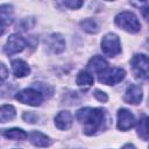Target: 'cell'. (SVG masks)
Segmentation results:
<instances>
[{"label":"cell","instance_id":"6da1fadb","mask_svg":"<svg viewBox=\"0 0 149 149\" xmlns=\"http://www.w3.org/2000/svg\"><path fill=\"white\" fill-rule=\"evenodd\" d=\"M77 120L83 125V130L86 135H93L104 128L106 121V112L102 108L84 107L76 114Z\"/></svg>","mask_w":149,"mask_h":149},{"label":"cell","instance_id":"7a4b0ae2","mask_svg":"<svg viewBox=\"0 0 149 149\" xmlns=\"http://www.w3.org/2000/svg\"><path fill=\"white\" fill-rule=\"evenodd\" d=\"M115 24L120 27L121 29L135 34L140 31L141 29V23L137 20L136 15L132 12H121L115 16Z\"/></svg>","mask_w":149,"mask_h":149},{"label":"cell","instance_id":"3957f363","mask_svg":"<svg viewBox=\"0 0 149 149\" xmlns=\"http://www.w3.org/2000/svg\"><path fill=\"white\" fill-rule=\"evenodd\" d=\"M132 70L135 77L140 79H149V57L143 54H136L132 58Z\"/></svg>","mask_w":149,"mask_h":149},{"label":"cell","instance_id":"277c9868","mask_svg":"<svg viewBox=\"0 0 149 149\" xmlns=\"http://www.w3.org/2000/svg\"><path fill=\"white\" fill-rule=\"evenodd\" d=\"M101 50L108 57H114L121 52V43L118 35L113 33L106 34L101 40Z\"/></svg>","mask_w":149,"mask_h":149},{"label":"cell","instance_id":"5b68a950","mask_svg":"<svg viewBox=\"0 0 149 149\" xmlns=\"http://www.w3.org/2000/svg\"><path fill=\"white\" fill-rule=\"evenodd\" d=\"M16 100L22 104L30 105V106H40L43 101V94L41 91L35 88H24L16 93Z\"/></svg>","mask_w":149,"mask_h":149},{"label":"cell","instance_id":"8992f818","mask_svg":"<svg viewBox=\"0 0 149 149\" xmlns=\"http://www.w3.org/2000/svg\"><path fill=\"white\" fill-rule=\"evenodd\" d=\"M126 76V72L121 68H112L107 69L102 73L98 76V80L105 85H115L120 83Z\"/></svg>","mask_w":149,"mask_h":149},{"label":"cell","instance_id":"52a82bcc","mask_svg":"<svg viewBox=\"0 0 149 149\" xmlns=\"http://www.w3.org/2000/svg\"><path fill=\"white\" fill-rule=\"evenodd\" d=\"M136 123L135 116L134 114L126 109V108H121L118 112V128L120 130H128L132 127H134Z\"/></svg>","mask_w":149,"mask_h":149},{"label":"cell","instance_id":"ba28073f","mask_svg":"<svg viewBox=\"0 0 149 149\" xmlns=\"http://www.w3.org/2000/svg\"><path fill=\"white\" fill-rule=\"evenodd\" d=\"M26 45H27V43H26L23 37H21L17 34H13L7 40V43H6V47H5V51L8 55H13V54L22 51L26 48Z\"/></svg>","mask_w":149,"mask_h":149},{"label":"cell","instance_id":"9c48e42d","mask_svg":"<svg viewBox=\"0 0 149 149\" xmlns=\"http://www.w3.org/2000/svg\"><path fill=\"white\" fill-rule=\"evenodd\" d=\"M142 95H143V91L142 87L140 85H130L127 87L125 95H123V100L127 104H132V105H136L140 104L142 100Z\"/></svg>","mask_w":149,"mask_h":149},{"label":"cell","instance_id":"30bf717a","mask_svg":"<svg viewBox=\"0 0 149 149\" xmlns=\"http://www.w3.org/2000/svg\"><path fill=\"white\" fill-rule=\"evenodd\" d=\"M87 69L91 72H95V73L100 74V73H102L104 71H106L108 69V63L101 56L95 55L90 59V62L87 64Z\"/></svg>","mask_w":149,"mask_h":149},{"label":"cell","instance_id":"8fae6325","mask_svg":"<svg viewBox=\"0 0 149 149\" xmlns=\"http://www.w3.org/2000/svg\"><path fill=\"white\" fill-rule=\"evenodd\" d=\"M72 115L70 112L68 111H62L59 112L56 118H55V125L58 129H62V130H66L69 129L71 126H72Z\"/></svg>","mask_w":149,"mask_h":149},{"label":"cell","instance_id":"7c38bea8","mask_svg":"<svg viewBox=\"0 0 149 149\" xmlns=\"http://www.w3.org/2000/svg\"><path fill=\"white\" fill-rule=\"evenodd\" d=\"M12 69H13V73L15 77L17 78H22L26 77L27 74H29L30 72V68L29 65L22 61V59H14L12 62Z\"/></svg>","mask_w":149,"mask_h":149},{"label":"cell","instance_id":"4fadbf2b","mask_svg":"<svg viewBox=\"0 0 149 149\" xmlns=\"http://www.w3.org/2000/svg\"><path fill=\"white\" fill-rule=\"evenodd\" d=\"M28 137L29 141L36 147H49L51 144V140L41 132H31Z\"/></svg>","mask_w":149,"mask_h":149},{"label":"cell","instance_id":"5bb4252c","mask_svg":"<svg viewBox=\"0 0 149 149\" xmlns=\"http://www.w3.org/2000/svg\"><path fill=\"white\" fill-rule=\"evenodd\" d=\"M49 47L55 54H61L65 49V41L61 34H52L49 37Z\"/></svg>","mask_w":149,"mask_h":149},{"label":"cell","instance_id":"9a60e30c","mask_svg":"<svg viewBox=\"0 0 149 149\" xmlns=\"http://www.w3.org/2000/svg\"><path fill=\"white\" fill-rule=\"evenodd\" d=\"M0 9H1V34H3L6 27L13 22V8L9 5H2Z\"/></svg>","mask_w":149,"mask_h":149},{"label":"cell","instance_id":"2e32d148","mask_svg":"<svg viewBox=\"0 0 149 149\" xmlns=\"http://www.w3.org/2000/svg\"><path fill=\"white\" fill-rule=\"evenodd\" d=\"M93 81H94V78H93V76L88 71H80L77 74V78H76L77 85L80 86L81 88L91 87L93 85Z\"/></svg>","mask_w":149,"mask_h":149},{"label":"cell","instance_id":"e0dca14e","mask_svg":"<svg viewBox=\"0 0 149 149\" xmlns=\"http://www.w3.org/2000/svg\"><path fill=\"white\" fill-rule=\"evenodd\" d=\"M136 130H137V135L142 140L144 141L149 140V116H143L139 120Z\"/></svg>","mask_w":149,"mask_h":149},{"label":"cell","instance_id":"ac0fdd59","mask_svg":"<svg viewBox=\"0 0 149 149\" xmlns=\"http://www.w3.org/2000/svg\"><path fill=\"white\" fill-rule=\"evenodd\" d=\"M2 135L6 137V139H9V140H24L28 137V134L20 129V128H10V129H5L2 132Z\"/></svg>","mask_w":149,"mask_h":149},{"label":"cell","instance_id":"d6986e66","mask_svg":"<svg viewBox=\"0 0 149 149\" xmlns=\"http://www.w3.org/2000/svg\"><path fill=\"white\" fill-rule=\"evenodd\" d=\"M16 115V112H15V108L12 106V105H3L1 106L0 108V120L2 123L9 121V120H13Z\"/></svg>","mask_w":149,"mask_h":149},{"label":"cell","instance_id":"ffe728a7","mask_svg":"<svg viewBox=\"0 0 149 149\" xmlns=\"http://www.w3.org/2000/svg\"><path fill=\"white\" fill-rule=\"evenodd\" d=\"M80 27H81L85 31H87V33H90V34H94V33H97V31L99 30V27H98L97 22H95L93 19H86V20L81 21V22H80Z\"/></svg>","mask_w":149,"mask_h":149},{"label":"cell","instance_id":"44dd1931","mask_svg":"<svg viewBox=\"0 0 149 149\" xmlns=\"http://www.w3.org/2000/svg\"><path fill=\"white\" fill-rule=\"evenodd\" d=\"M65 7H69V8H71V9H78L79 7H81L83 6V1H77V0H72V1H63L62 2Z\"/></svg>","mask_w":149,"mask_h":149},{"label":"cell","instance_id":"7402d4cb","mask_svg":"<svg viewBox=\"0 0 149 149\" xmlns=\"http://www.w3.org/2000/svg\"><path fill=\"white\" fill-rule=\"evenodd\" d=\"M23 119H24L27 122L34 123V122H36V121H37L38 116H37L35 113H33V112H26V113L23 114Z\"/></svg>","mask_w":149,"mask_h":149},{"label":"cell","instance_id":"603a6c76","mask_svg":"<svg viewBox=\"0 0 149 149\" xmlns=\"http://www.w3.org/2000/svg\"><path fill=\"white\" fill-rule=\"evenodd\" d=\"M140 5H141V12H142L143 17H144L147 21H149V1H147V2H141Z\"/></svg>","mask_w":149,"mask_h":149},{"label":"cell","instance_id":"cb8c5ba5","mask_svg":"<svg viewBox=\"0 0 149 149\" xmlns=\"http://www.w3.org/2000/svg\"><path fill=\"white\" fill-rule=\"evenodd\" d=\"M93 94H94V97H95L99 101H101V102L107 101V94H106L105 92H101L100 90H95Z\"/></svg>","mask_w":149,"mask_h":149},{"label":"cell","instance_id":"d4e9b609","mask_svg":"<svg viewBox=\"0 0 149 149\" xmlns=\"http://www.w3.org/2000/svg\"><path fill=\"white\" fill-rule=\"evenodd\" d=\"M0 69H1V79H2V81L6 79V77H7V69H6V66H5V64H1L0 65Z\"/></svg>","mask_w":149,"mask_h":149},{"label":"cell","instance_id":"484cf974","mask_svg":"<svg viewBox=\"0 0 149 149\" xmlns=\"http://www.w3.org/2000/svg\"><path fill=\"white\" fill-rule=\"evenodd\" d=\"M121 149H136V148H135L133 144H129V143H128V144H125Z\"/></svg>","mask_w":149,"mask_h":149},{"label":"cell","instance_id":"4316f807","mask_svg":"<svg viewBox=\"0 0 149 149\" xmlns=\"http://www.w3.org/2000/svg\"><path fill=\"white\" fill-rule=\"evenodd\" d=\"M147 41H148V43H149V36H148V40H147Z\"/></svg>","mask_w":149,"mask_h":149}]
</instances>
